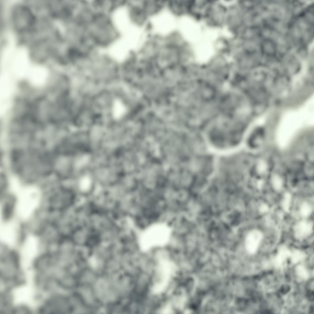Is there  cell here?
<instances>
[{
  "label": "cell",
  "mask_w": 314,
  "mask_h": 314,
  "mask_svg": "<svg viewBox=\"0 0 314 314\" xmlns=\"http://www.w3.org/2000/svg\"><path fill=\"white\" fill-rule=\"evenodd\" d=\"M13 190L17 193V210L23 218L29 217L37 206L40 199L38 191L32 187H22L17 182Z\"/></svg>",
  "instance_id": "1"
},
{
  "label": "cell",
  "mask_w": 314,
  "mask_h": 314,
  "mask_svg": "<svg viewBox=\"0 0 314 314\" xmlns=\"http://www.w3.org/2000/svg\"><path fill=\"white\" fill-rule=\"evenodd\" d=\"M12 76L8 74L2 75L0 79L1 109L2 111L6 109L10 103L12 94L14 84Z\"/></svg>",
  "instance_id": "2"
},
{
  "label": "cell",
  "mask_w": 314,
  "mask_h": 314,
  "mask_svg": "<svg viewBox=\"0 0 314 314\" xmlns=\"http://www.w3.org/2000/svg\"><path fill=\"white\" fill-rule=\"evenodd\" d=\"M266 233L262 228L256 226L247 234L245 240V246L247 251L250 254L257 251L260 244L266 237Z\"/></svg>",
  "instance_id": "3"
},
{
  "label": "cell",
  "mask_w": 314,
  "mask_h": 314,
  "mask_svg": "<svg viewBox=\"0 0 314 314\" xmlns=\"http://www.w3.org/2000/svg\"><path fill=\"white\" fill-rule=\"evenodd\" d=\"M313 226L311 219H298L293 227V236L300 240L310 238L313 232Z\"/></svg>",
  "instance_id": "4"
},
{
  "label": "cell",
  "mask_w": 314,
  "mask_h": 314,
  "mask_svg": "<svg viewBox=\"0 0 314 314\" xmlns=\"http://www.w3.org/2000/svg\"><path fill=\"white\" fill-rule=\"evenodd\" d=\"M18 232V227L16 222L10 221L3 223L0 227V239L6 244H13L17 239Z\"/></svg>",
  "instance_id": "5"
},
{
  "label": "cell",
  "mask_w": 314,
  "mask_h": 314,
  "mask_svg": "<svg viewBox=\"0 0 314 314\" xmlns=\"http://www.w3.org/2000/svg\"><path fill=\"white\" fill-rule=\"evenodd\" d=\"M160 264V280L156 285L154 289L156 292H161L166 287L173 267L171 263L167 260H162Z\"/></svg>",
  "instance_id": "6"
},
{
  "label": "cell",
  "mask_w": 314,
  "mask_h": 314,
  "mask_svg": "<svg viewBox=\"0 0 314 314\" xmlns=\"http://www.w3.org/2000/svg\"><path fill=\"white\" fill-rule=\"evenodd\" d=\"M77 189L83 195H88L93 190L95 185L93 176L89 172H85L78 177L76 182Z\"/></svg>",
  "instance_id": "7"
},
{
  "label": "cell",
  "mask_w": 314,
  "mask_h": 314,
  "mask_svg": "<svg viewBox=\"0 0 314 314\" xmlns=\"http://www.w3.org/2000/svg\"><path fill=\"white\" fill-rule=\"evenodd\" d=\"M297 214L299 219H311L313 209V204L311 198H304L300 201Z\"/></svg>",
  "instance_id": "8"
},
{
  "label": "cell",
  "mask_w": 314,
  "mask_h": 314,
  "mask_svg": "<svg viewBox=\"0 0 314 314\" xmlns=\"http://www.w3.org/2000/svg\"><path fill=\"white\" fill-rule=\"evenodd\" d=\"M28 75L31 82L37 85L41 84L44 82L47 77L45 71L40 69L32 70Z\"/></svg>",
  "instance_id": "9"
},
{
  "label": "cell",
  "mask_w": 314,
  "mask_h": 314,
  "mask_svg": "<svg viewBox=\"0 0 314 314\" xmlns=\"http://www.w3.org/2000/svg\"><path fill=\"white\" fill-rule=\"evenodd\" d=\"M291 252L286 247H282L273 260V264L277 267L281 266L287 258L290 257Z\"/></svg>",
  "instance_id": "10"
},
{
  "label": "cell",
  "mask_w": 314,
  "mask_h": 314,
  "mask_svg": "<svg viewBox=\"0 0 314 314\" xmlns=\"http://www.w3.org/2000/svg\"><path fill=\"white\" fill-rule=\"evenodd\" d=\"M292 263H297L303 260L306 257V254L299 250H295L291 252L290 257Z\"/></svg>",
  "instance_id": "11"
},
{
  "label": "cell",
  "mask_w": 314,
  "mask_h": 314,
  "mask_svg": "<svg viewBox=\"0 0 314 314\" xmlns=\"http://www.w3.org/2000/svg\"><path fill=\"white\" fill-rule=\"evenodd\" d=\"M296 272L297 275L300 278L304 280L309 277V273L306 268L303 265L297 266L296 268Z\"/></svg>",
  "instance_id": "12"
}]
</instances>
